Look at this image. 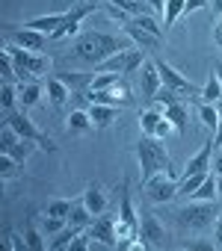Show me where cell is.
<instances>
[{
    "instance_id": "cell-20",
    "label": "cell",
    "mask_w": 222,
    "mask_h": 251,
    "mask_svg": "<svg viewBox=\"0 0 222 251\" xmlns=\"http://www.w3.org/2000/svg\"><path fill=\"white\" fill-rule=\"evenodd\" d=\"M45 89H48V95H51V100H54V106H65V100H68V95H71V89L65 86V80L56 74V77H48V83H45Z\"/></svg>"
},
{
    "instance_id": "cell-11",
    "label": "cell",
    "mask_w": 222,
    "mask_h": 251,
    "mask_svg": "<svg viewBox=\"0 0 222 251\" xmlns=\"http://www.w3.org/2000/svg\"><path fill=\"white\" fill-rule=\"evenodd\" d=\"M86 98H89V103H107V106H128V103H134V92H131V86L125 80H119L116 86H110L104 92H92L89 89Z\"/></svg>"
},
{
    "instance_id": "cell-34",
    "label": "cell",
    "mask_w": 222,
    "mask_h": 251,
    "mask_svg": "<svg viewBox=\"0 0 222 251\" xmlns=\"http://www.w3.org/2000/svg\"><path fill=\"white\" fill-rule=\"evenodd\" d=\"M119 80H122V74H104V71H98V74H92L89 89H92V92H104V89H110V86H116Z\"/></svg>"
},
{
    "instance_id": "cell-52",
    "label": "cell",
    "mask_w": 222,
    "mask_h": 251,
    "mask_svg": "<svg viewBox=\"0 0 222 251\" xmlns=\"http://www.w3.org/2000/svg\"><path fill=\"white\" fill-rule=\"evenodd\" d=\"M216 195L222 198V175H216Z\"/></svg>"
},
{
    "instance_id": "cell-3",
    "label": "cell",
    "mask_w": 222,
    "mask_h": 251,
    "mask_svg": "<svg viewBox=\"0 0 222 251\" xmlns=\"http://www.w3.org/2000/svg\"><path fill=\"white\" fill-rule=\"evenodd\" d=\"M175 216H178V225L184 230H204L207 225L216 222L219 207H216V198L213 201H193L190 198V204H184Z\"/></svg>"
},
{
    "instance_id": "cell-49",
    "label": "cell",
    "mask_w": 222,
    "mask_h": 251,
    "mask_svg": "<svg viewBox=\"0 0 222 251\" xmlns=\"http://www.w3.org/2000/svg\"><path fill=\"white\" fill-rule=\"evenodd\" d=\"M210 9H213L216 18H222V0H210Z\"/></svg>"
},
{
    "instance_id": "cell-23",
    "label": "cell",
    "mask_w": 222,
    "mask_h": 251,
    "mask_svg": "<svg viewBox=\"0 0 222 251\" xmlns=\"http://www.w3.org/2000/svg\"><path fill=\"white\" fill-rule=\"evenodd\" d=\"M119 222H125V225H131V227L139 230V213L134 210V201H131V195H128V183H122V210H119Z\"/></svg>"
},
{
    "instance_id": "cell-50",
    "label": "cell",
    "mask_w": 222,
    "mask_h": 251,
    "mask_svg": "<svg viewBox=\"0 0 222 251\" xmlns=\"http://www.w3.org/2000/svg\"><path fill=\"white\" fill-rule=\"evenodd\" d=\"M210 169H213V175H222V154H216V163Z\"/></svg>"
},
{
    "instance_id": "cell-24",
    "label": "cell",
    "mask_w": 222,
    "mask_h": 251,
    "mask_svg": "<svg viewBox=\"0 0 222 251\" xmlns=\"http://www.w3.org/2000/svg\"><path fill=\"white\" fill-rule=\"evenodd\" d=\"M62 18H65V12H56V15H42V18H33V21H27L24 27H30V30H39V33H45V36H51L59 24H62Z\"/></svg>"
},
{
    "instance_id": "cell-14",
    "label": "cell",
    "mask_w": 222,
    "mask_h": 251,
    "mask_svg": "<svg viewBox=\"0 0 222 251\" xmlns=\"http://www.w3.org/2000/svg\"><path fill=\"white\" fill-rule=\"evenodd\" d=\"M154 65H157V71H160V80H163V86L166 89H175L178 95H193V83L184 77V74H178L169 62H163V59H154Z\"/></svg>"
},
{
    "instance_id": "cell-26",
    "label": "cell",
    "mask_w": 222,
    "mask_h": 251,
    "mask_svg": "<svg viewBox=\"0 0 222 251\" xmlns=\"http://www.w3.org/2000/svg\"><path fill=\"white\" fill-rule=\"evenodd\" d=\"M39 98H42V86L36 80H24L21 89H18V103L21 106H36Z\"/></svg>"
},
{
    "instance_id": "cell-22",
    "label": "cell",
    "mask_w": 222,
    "mask_h": 251,
    "mask_svg": "<svg viewBox=\"0 0 222 251\" xmlns=\"http://www.w3.org/2000/svg\"><path fill=\"white\" fill-rule=\"evenodd\" d=\"M92 127H95V124H92L89 112H83V109H74V112L65 115V130H68V133H86V130H92Z\"/></svg>"
},
{
    "instance_id": "cell-33",
    "label": "cell",
    "mask_w": 222,
    "mask_h": 251,
    "mask_svg": "<svg viewBox=\"0 0 222 251\" xmlns=\"http://www.w3.org/2000/svg\"><path fill=\"white\" fill-rule=\"evenodd\" d=\"M219 98H222V83H219L216 74H210L207 83H204V89H201V100H204V103H216Z\"/></svg>"
},
{
    "instance_id": "cell-40",
    "label": "cell",
    "mask_w": 222,
    "mask_h": 251,
    "mask_svg": "<svg viewBox=\"0 0 222 251\" xmlns=\"http://www.w3.org/2000/svg\"><path fill=\"white\" fill-rule=\"evenodd\" d=\"M77 233H80V230H77V227H71V225H68V227H65V230H59V233H56V239H54V242H51V248H68V245H71V239H74V236H77Z\"/></svg>"
},
{
    "instance_id": "cell-53",
    "label": "cell",
    "mask_w": 222,
    "mask_h": 251,
    "mask_svg": "<svg viewBox=\"0 0 222 251\" xmlns=\"http://www.w3.org/2000/svg\"><path fill=\"white\" fill-rule=\"evenodd\" d=\"M213 74L219 77V83H222V62H216V68H213Z\"/></svg>"
},
{
    "instance_id": "cell-47",
    "label": "cell",
    "mask_w": 222,
    "mask_h": 251,
    "mask_svg": "<svg viewBox=\"0 0 222 251\" xmlns=\"http://www.w3.org/2000/svg\"><path fill=\"white\" fill-rule=\"evenodd\" d=\"M210 3V0H187V12H198V9H204Z\"/></svg>"
},
{
    "instance_id": "cell-9",
    "label": "cell",
    "mask_w": 222,
    "mask_h": 251,
    "mask_svg": "<svg viewBox=\"0 0 222 251\" xmlns=\"http://www.w3.org/2000/svg\"><path fill=\"white\" fill-rule=\"evenodd\" d=\"M139 239H142L148 248H163V245H169V230L163 227V222L157 219V213H151V210L139 213Z\"/></svg>"
},
{
    "instance_id": "cell-6",
    "label": "cell",
    "mask_w": 222,
    "mask_h": 251,
    "mask_svg": "<svg viewBox=\"0 0 222 251\" xmlns=\"http://www.w3.org/2000/svg\"><path fill=\"white\" fill-rule=\"evenodd\" d=\"M142 192L151 204H169L178 195V175L172 172H157L142 180Z\"/></svg>"
},
{
    "instance_id": "cell-2",
    "label": "cell",
    "mask_w": 222,
    "mask_h": 251,
    "mask_svg": "<svg viewBox=\"0 0 222 251\" xmlns=\"http://www.w3.org/2000/svg\"><path fill=\"white\" fill-rule=\"evenodd\" d=\"M137 160H139V169H142V180L151 177V175H157V172L178 175L169 151L163 148V139H157V136H145V133L139 136V142H137Z\"/></svg>"
},
{
    "instance_id": "cell-41",
    "label": "cell",
    "mask_w": 222,
    "mask_h": 251,
    "mask_svg": "<svg viewBox=\"0 0 222 251\" xmlns=\"http://www.w3.org/2000/svg\"><path fill=\"white\" fill-rule=\"evenodd\" d=\"M175 100H178V92H175V89H166V86H163V89L157 92V98H154V103H157L160 109H166V106L175 103Z\"/></svg>"
},
{
    "instance_id": "cell-18",
    "label": "cell",
    "mask_w": 222,
    "mask_h": 251,
    "mask_svg": "<svg viewBox=\"0 0 222 251\" xmlns=\"http://www.w3.org/2000/svg\"><path fill=\"white\" fill-rule=\"evenodd\" d=\"M83 201H86V207L92 210V216H101V213L107 210V192H104V186H101V183H89L86 192H83Z\"/></svg>"
},
{
    "instance_id": "cell-36",
    "label": "cell",
    "mask_w": 222,
    "mask_h": 251,
    "mask_svg": "<svg viewBox=\"0 0 222 251\" xmlns=\"http://www.w3.org/2000/svg\"><path fill=\"white\" fill-rule=\"evenodd\" d=\"M68 227V219H59V216H51V213H45L42 216V230L48 233V236H56L59 230H65Z\"/></svg>"
},
{
    "instance_id": "cell-48",
    "label": "cell",
    "mask_w": 222,
    "mask_h": 251,
    "mask_svg": "<svg viewBox=\"0 0 222 251\" xmlns=\"http://www.w3.org/2000/svg\"><path fill=\"white\" fill-rule=\"evenodd\" d=\"M213 45L216 48H222V18L216 21V27H213Z\"/></svg>"
},
{
    "instance_id": "cell-15",
    "label": "cell",
    "mask_w": 222,
    "mask_h": 251,
    "mask_svg": "<svg viewBox=\"0 0 222 251\" xmlns=\"http://www.w3.org/2000/svg\"><path fill=\"white\" fill-rule=\"evenodd\" d=\"M160 89H163V80H160V71H157V65L151 59V62H145L139 68V92H142V98H151L154 100Z\"/></svg>"
},
{
    "instance_id": "cell-5",
    "label": "cell",
    "mask_w": 222,
    "mask_h": 251,
    "mask_svg": "<svg viewBox=\"0 0 222 251\" xmlns=\"http://www.w3.org/2000/svg\"><path fill=\"white\" fill-rule=\"evenodd\" d=\"M145 65V50H139V48H134V50H116L113 56H107L95 71H104V74H134V71H139Z\"/></svg>"
},
{
    "instance_id": "cell-16",
    "label": "cell",
    "mask_w": 222,
    "mask_h": 251,
    "mask_svg": "<svg viewBox=\"0 0 222 251\" xmlns=\"http://www.w3.org/2000/svg\"><path fill=\"white\" fill-rule=\"evenodd\" d=\"M210 166H213V142H204V145L198 148V154L187 160L181 177H187V175H198V172H210Z\"/></svg>"
},
{
    "instance_id": "cell-17",
    "label": "cell",
    "mask_w": 222,
    "mask_h": 251,
    "mask_svg": "<svg viewBox=\"0 0 222 251\" xmlns=\"http://www.w3.org/2000/svg\"><path fill=\"white\" fill-rule=\"evenodd\" d=\"M125 36H128L139 50H154V48H160V45H163V39L151 36L148 30H142V27H137V24H131V21H125Z\"/></svg>"
},
{
    "instance_id": "cell-32",
    "label": "cell",
    "mask_w": 222,
    "mask_h": 251,
    "mask_svg": "<svg viewBox=\"0 0 222 251\" xmlns=\"http://www.w3.org/2000/svg\"><path fill=\"white\" fill-rule=\"evenodd\" d=\"M198 118L204 121V127L207 130H213L216 133V127H219V112H216V103H198Z\"/></svg>"
},
{
    "instance_id": "cell-43",
    "label": "cell",
    "mask_w": 222,
    "mask_h": 251,
    "mask_svg": "<svg viewBox=\"0 0 222 251\" xmlns=\"http://www.w3.org/2000/svg\"><path fill=\"white\" fill-rule=\"evenodd\" d=\"M42 233H45V230H39V227H27V248H33V251H42V248H45V242H42Z\"/></svg>"
},
{
    "instance_id": "cell-4",
    "label": "cell",
    "mask_w": 222,
    "mask_h": 251,
    "mask_svg": "<svg viewBox=\"0 0 222 251\" xmlns=\"http://www.w3.org/2000/svg\"><path fill=\"white\" fill-rule=\"evenodd\" d=\"M6 53L12 56V62H15V74H18V80L24 83V80H33L36 74H45L48 68H51V59L48 56H42V53H36V50H24V48H18V45H6Z\"/></svg>"
},
{
    "instance_id": "cell-28",
    "label": "cell",
    "mask_w": 222,
    "mask_h": 251,
    "mask_svg": "<svg viewBox=\"0 0 222 251\" xmlns=\"http://www.w3.org/2000/svg\"><path fill=\"white\" fill-rule=\"evenodd\" d=\"M184 12H187V0H166V9H163V27H172Z\"/></svg>"
},
{
    "instance_id": "cell-25",
    "label": "cell",
    "mask_w": 222,
    "mask_h": 251,
    "mask_svg": "<svg viewBox=\"0 0 222 251\" xmlns=\"http://www.w3.org/2000/svg\"><path fill=\"white\" fill-rule=\"evenodd\" d=\"M163 118V109L154 103L151 109H142L139 112V130L145 133V136H154V130H157V121Z\"/></svg>"
},
{
    "instance_id": "cell-39",
    "label": "cell",
    "mask_w": 222,
    "mask_h": 251,
    "mask_svg": "<svg viewBox=\"0 0 222 251\" xmlns=\"http://www.w3.org/2000/svg\"><path fill=\"white\" fill-rule=\"evenodd\" d=\"M0 77H3V83H12V80H18V74H15V62H12V56L3 50V56H0Z\"/></svg>"
},
{
    "instance_id": "cell-35",
    "label": "cell",
    "mask_w": 222,
    "mask_h": 251,
    "mask_svg": "<svg viewBox=\"0 0 222 251\" xmlns=\"http://www.w3.org/2000/svg\"><path fill=\"white\" fill-rule=\"evenodd\" d=\"M101 3H110V6H116V9L128 12L131 18H134V15H142V12H145V3H139V0H101Z\"/></svg>"
},
{
    "instance_id": "cell-7",
    "label": "cell",
    "mask_w": 222,
    "mask_h": 251,
    "mask_svg": "<svg viewBox=\"0 0 222 251\" xmlns=\"http://www.w3.org/2000/svg\"><path fill=\"white\" fill-rule=\"evenodd\" d=\"M104 3L101 0H86V3H74L68 12H65V18H62V24L48 36L51 42H59V39H65V36H74V33H80V27H83V21H86V15H92L95 9H101Z\"/></svg>"
},
{
    "instance_id": "cell-51",
    "label": "cell",
    "mask_w": 222,
    "mask_h": 251,
    "mask_svg": "<svg viewBox=\"0 0 222 251\" xmlns=\"http://www.w3.org/2000/svg\"><path fill=\"white\" fill-rule=\"evenodd\" d=\"M213 145H222V121H219V127H216V139H213Z\"/></svg>"
},
{
    "instance_id": "cell-31",
    "label": "cell",
    "mask_w": 222,
    "mask_h": 251,
    "mask_svg": "<svg viewBox=\"0 0 222 251\" xmlns=\"http://www.w3.org/2000/svg\"><path fill=\"white\" fill-rule=\"evenodd\" d=\"M131 24H137V27H142V30H148L151 36H157V39H163V27L157 24V18L154 15H148V12H142V15H134V18H128Z\"/></svg>"
},
{
    "instance_id": "cell-19",
    "label": "cell",
    "mask_w": 222,
    "mask_h": 251,
    "mask_svg": "<svg viewBox=\"0 0 222 251\" xmlns=\"http://www.w3.org/2000/svg\"><path fill=\"white\" fill-rule=\"evenodd\" d=\"M92 210L86 207V201L80 198V201H74V207H71V213H68V225L71 227H77V230H86L89 225H92Z\"/></svg>"
},
{
    "instance_id": "cell-54",
    "label": "cell",
    "mask_w": 222,
    "mask_h": 251,
    "mask_svg": "<svg viewBox=\"0 0 222 251\" xmlns=\"http://www.w3.org/2000/svg\"><path fill=\"white\" fill-rule=\"evenodd\" d=\"M216 112H219V121H222V98L216 100Z\"/></svg>"
},
{
    "instance_id": "cell-1",
    "label": "cell",
    "mask_w": 222,
    "mask_h": 251,
    "mask_svg": "<svg viewBox=\"0 0 222 251\" xmlns=\"http://www.w3.org/2000/svg\"><path fill=\"white\" fill-rule=\"evenodd\" d=\"M116 50H122V42L116 36H107V33H86L80 39H74L65 53L56 59V65L62 68H98L107 56H113Z\"/></svg>"
},
{
    "instance_id": "cell-45",
    "label": "cell",
    "mask_w": 222,
    "mask_h": 251,
    "mask_svg": "<svg viewBox=\"0 0 222 251\" xmlns=\"http://www.w3.org/2000/svg\"><path fill=\"white\" fill-rule=\"evenodd\" d=\"M145 3H148V9H151L154 15H160V18H163V9H166V0H145Z\"/></svg>"
},
{
    "instance_id": "cell-10",
    "label": "cell",
    "mask_w": 222,
    "mask_h": 251,
    "mask_svg": "<svg viewBox=\"0 0 222 251\" xmlns=\"http://www.w3.org/2000/svg\"><path fill=\"white\" fill-rule=\"evenodd\" d=\"M86 233L92 236V248L95 245H107V248H116L119 245V236H116V216H95L92 225L86 227Z\"/></svg>"
},
{
    "instance_id": "cell-37",
    "label": "cell",
    "mask_w": 222,
    "mask_h": 251,
    "mask_svg": "<svg viewBox=\"0 0 222 251\" xmlns=\"http://www.w3.org/2000/svg\"><path fill=\"white\" fill-rule=\"evenodd\" d=\"M71 207H74V201H68V198H51L45 213H51V216H59V219H68Z\"/></svg>"
},
{
    "instance_id": "cell-42",
    "label": "cell",
    "mask_w": 222,
    "mask_h": 251,
    "mask_svg": "<svg viewBox=\"0 0 222 251\" xmlns=\"http://www.w3.org/2000/svg\"><path fill=\"white\" fill-rule=\"evenodd\" d=\"M172 133H178V130H175V124H172V121L163 115V118L157 121V130H154V136H157V139H169Z\"/></svg>"
},
{
    "instance_id": "cell-13",
    "label": "cell",
    "mask_w": 222,
    "mask_h": 251,
    "mask_svg": "<svg viewBox=\"0 0 222 251\" xmlns=\"http://www.w3.org/2000/svg\"><path fill=\"white\" fill-rule=\"evenodd\" d=\"M30 139H21L12 127H9V124H6V127H3V133H0V154H9V157H15L21 166L27 163V154H30Z\"/></svg>"
},
{
    "instance_id": "cell-8",
    "label": "cell",
    "mask_w": 222,
    "mask_h": 251,
    "mask_svg": "<svg viewBox=\"0 0 222 251\" xmlns=\"http://www.w3.org/2000/svg\"><path fill=\"white\" fill-rule=\"evenodd\" d=\"M6 124H9V127L21 136V139H30L33 145H39L42 151H48V154H54L56 151V145H54V139H48L39 127H36V124L24 115V112H15V109H9L6 112Z\"/></svg>"
},
{
    "instance_id": "cell-12",
    "label": "cell",
    "mask_w": 222,
    "mask_h": 251,
    "mask_svg": "<svg viewBox=\"0 0 222 251\" xmlns=\"http://www.w3.org/2000/svg\"><path fill=\"white\" fill-rule=\"evenodd\" d=\"M6 36H9L12 45H18V48H24V50H36V53H39V50L45 48V42H48L45 33L30 30V27H24V24H6Z\"/></svg>"
},
{
    "instance_id": "cell-46",
    "label": "cell",
    "mask_w": 222,
    "mask_h": 251,
    "mask_svg": "<svg viewBox=\"0 0 222 251\" xmlns=\"http://www.w3.org/2000/svg\"><path fill=\"white\" fill-rule=\"evenodd\" d=\"M213 239H216V245H222V210H219V216L213 222Z\"/></svg>"
},
{
    "instance_id": "cell-38",
    "label": "cell",
    "mask_w": 222,
    "mask_h": 251,
    "mask_svg": "<svg viewBox=\"0 0 222 251\" xmlns=\"http://www.w3.org/2000/svg\"><path fill=\"white\" fill-rule=\"evenodd\" d=\"M15 100H18V89L12 83H3V89H0V106H3V112L15 109Z\"/></svg>"
},
{
    "instance_id": "cell-29",
    "label": "cell",
    "mask_w": 222,
    "mask_h": 251,
    "mask_svg": "<svg viewBox=\"0 0 222 251\" xmlns=\"http://www.w3.org/2000/svg\"><path fill=\"white\" fill-rule=\"evenodd\" d=\"M190 198H193V201H213V198H219V195H216V175L210 172V175L204 177V183H201Z\"/></svg>"
},
{
    "instance_id": "cell-30",
    "label": "cell",
    "mask_w": 222,
    "mask_h": 251,
    "mask_svg": "<svg viewBox=\"0 0 222 251\" xmlns=\"http://www.w3.org/2000/svg\"><path fill=\"white\" fill-rule=\"evenodd\" d=\"M21 163L15 160V157H9V154H0V175H3V180H15V177H21Z\"/></svg>"
},
{
    "instance_id": "cell-27",
    "label": "cell",
    "mask_w": 222,
    "mask_h": 251,
    "mask_svg": "<svg viewBox=\"0 0 222 251\" xmlns=\"http://www.w3.org/2000/svg\"><path fill=\"white\" fill-rule=\"evenodd\" d=\"M163 115H166V118L175 124V130H178V133H184V130H187V106H184L181 100L169 103V106L163 109Z\"/></svg>"
},
{
    "instance_id": "cell-21",
    "label": "cell",
    "mask_w": 222,
    "mask_h": 251,
    "mask_svg": "<svg viewBox=\"0 0 222 251\" xmlns=\"http://www.w3.org/2000/svg\"><path fill=\"white\" fill-rule=\"evenodd\" d=\"M89 118L95 127H110L116 121V106H107V103H92L89 106Z\"/></svg>"
},
{
    "instance_id": "cell-44",
    "label": "cell",
    "mask_w": 222,
    "mask_h": 251,
    "mask_svg": "<svg viewBox=\"0 0 222 251\" xmlns=\"http://www.w3.org/2000/svg\"><path fill=\"white\" fill-rule=\"evenodd\" d=\"M6 245H9V248H27V236H21V233H9Z\"/></svg>"
}]
</instances>
